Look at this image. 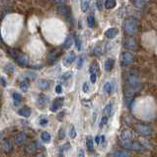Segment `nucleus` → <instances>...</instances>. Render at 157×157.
<instances>
[{"mask_svg": "<svg viewBox=\"0 0 157 157\" xmlns=\"http://www.w3.org/2000/svg\"><path fill=\"white\" fill-rule=\"evenodd\" d=\"M141 81L139 73L136 69H130L125 74V95L126 99H132V97L140 90Z\"/></svg>", "mask_w": 157, "mask_h": 157, "instance_id": "1", "label": "nucleus"}, {"mask_svg": "<svg viewBox=\"0 0 157 157\" xmlns=\"http://www.w3.org/2000/svg\"><path fill=\"white\" fill-rule=\"evenodd\" d=\"M124 29L128 36H134L138 31V22L134 18H129L125 21Z\"/></svg>", "mask_w": 157, "mask_h": 157, "instance_id": "2", "label": "nucleus"}, {"mask_svg": "<svg viewBox=\"0 0 157 157\" xmlns=\"http://www.w3.org/2000/svg\"><path fill=\"white\" fill-rule=\"evenodd\" d=\"M119 144L124 148L130 149V150H133V151H142L144 149L143 146L139 142L133 141V140H121L119 141Z\"/></svg>", "mask_w": 157, "mask_h": 157, "instance_id": "3", "label": "nucleus"}, {"mask_svg": "<svg viewBox=\"0 0 157 157\" xmlns=\"http://www.w3.org/2000/svg\"><path fill=\"white\" fill-rule=\"evenodd\" d=\"M134 129H136L137 133H139V134H141V136H151L152 132H153L152 128H151V126H147V125L138 124L136 126H134Z\"/></svg>", "mask_w": 157, "mask_h": 157, "instance_id": "4", "label": "nucleus"}, {"mask_svg": "<svg viewBox=\"0 0 157 157\" xmlns=\"http://www.w3.org/2000/svg\"><path fill=\"white\" fill-rule=\"evenodd\" d=\"M61 54V50L59 48H54L51 51L48 52L47 57V61L48 64H54V63L57 61V58L59 57V55Z\"/></svg>", "mask_w": 157, "mask_h": 157, "instance_id": "5", "label": "nucleus"}, {"mask_svg": "<svg viewBox=\"0 0 157 157\" xmlns=\"http://www.w3.org/2000/svg\"><path fill=\"white\" fill-rule=\"evenodd\" d=\"M134 61V54L130 51H124L122 54V62L124 65H129Z\"/></svg>", "mask_w": 157, "mask_h": 157, "instance_id": "6", "label": "nucleus"}, {"mask_svg": "<svg viewBox=\"0 0 157 157\" xmlns=\"http://www.w3.org/2000/svg\"><path fill=\"white\" fill-rule=\"evenodd\" d=\"M124 46L126 48H128V50H129V51H137V47H138L136 41L133 38H132V37L125 40Z\"/></svg>", "mask_w": 157, "mask_h": 157, "instance_id": "7", "label": "nucleus"}, {"mask_svg": "<svg viewBox=\"0 0 157 157\" xmlns=\"http://www.w3.org/2000/svg\"><path fill=\"white\" fill-rule=\"evenodd\" d=\"M63 101H64V98L63 97H59V98H57L54 102L51 105V112H57V110H59L62 107L63 105Z\"/></svg>", "mask_w": 157, "mask_h": 157, "instance_id": "8", "label": "nucleus"}, {"mask_svg": "<svg viewBox=\"0 0 157 157\" xmlns=\"http://www.w3.org/2000/svg\"><path fill=\"white\" fill-rule=\"evenodd\" d=\"M13 149V143L9 138H4L2 141V150L5 153H10Z\"/></svg>", "mask_w": 157, "mask_h": 157, "instance_id": "9", "label": "nucleus"}, {"mask_svg": "<svg viewBox=\"0 0 157 157\" xmlns=\"http://www.w3.org/2000/svg\"><path fill=\"white\" fill-rule=\"evenodd\" d=\"M14 141L15 143H16L17 145H23L24 143H26V141H27V136L24 133V132H20L15 136L14 137Z\"/></svg>", "mask_w": 157, "mask_h": 157, "instance_id": "10", "label": "nucleus"}, {"mask_svg": "<svg viewBox=\"0 0 157 157\" xmlns=\"http://www.w3.org/2000/svg\"><path fill=\"white\" fill-rule=\"evenodd\" d=\"M133 137V132L129 129H124L119 133L121 140H132Z\"/></svg>", "mask_w": 157, "mask_h": 157, "instance_id": "11", "label": "nucleus"}, {"mask_svg": "<svg viewBox=\"0 0 157 157\" xmlns=\"http://www.w3.org/2000/svg\"><path fill=\"white\" fill-rule=\"evenodd\" d=\"M48 102H50L48 97L44 94H41L38 98H37V104H38V106L41 108H44L48 104Z\"/></svg>", "mask_w": 157, "mask_h": 157, "instance_id": "12", "label": "nucleus"}, {"mask_svg": "<svg viewBox=\"0 0 157 157\" xmlns=\"http://www.w3.org/2000/svg\"><path fill=\"white\" fill-rule=\"evenodd\" d=\"M75 54H74V51H70L68 52L66 55H65V57L63 58V64H64L65 66H69L71 63L75 61Z\"/></svg>", "mask_w": 157, "mask_h": 157, "instance_id": "13", "label": "nucleus"}, {"mask_svg": "<svg viewBox=\"0 0 157 157\" xmlns=\"http://www.w3.org/2000/svg\"><path fill=\"white\" fill-rule=\"evenodd\" d=\"M29 61H30L29 57L26 54H23V52H21V54L16 59L18 64H20L21 66H27L28 63H29Z\"/></svg>", "mask_w": 157, "mask_h": 157, "instance_id": "14", "label": "nucleus"}, {"mask_svg": "<svg viewBox=\"0 0 157 157\" xmlns=\"http://www.w3.org/2000/svg\"><path fill=\"white\" fill-rule=\"evenodd\" d=\"M57 13L61 14V16H69L70 15V9L67 5L61 4V5L57 6Z\"/></svg>", "mask_w": 157, "mask_h": 157, "instance_id": "15", "label": "nucleus"}, {"mask_svg": "<svg viewBox=\"0 0 157 157\" xmlns=\"http://www.w3.org/2000/svg\"><path fill=\"white\" fill-rule=\"evenodd\" d=\"M119 30L117 28H109L105 31V37L108 39H113L116 36H118Z\"/></svg>", "mask_w": 157, "mask_h": 157, "instance_id": "16", "label": "nucleus"}, {"mask_svg": "<svg viewBox=\"0 0 157 157\" xmlns=\"http://www.w3.org/2000/svg\"><path fill=\"white\" fill-rule=\"evenodd\" d=\"M114 65H115L114 59L113 58H107L106 61H105V63H104V68L107 72H110V71L113 70Z\"/></svg>", "mask_w": 157, "mask_h": 157, "instance_id": "17", "label": "nucleus"}, {"mask_svg": "<svg viewBox=\"0 0 157 157\" xmlns=\"http://www.w3.org/2000/svg\"><path fill=\"white\" fill-rule=\"evenodd\" d=\"M18 114H19L20 116H22V117L28 118V117L31 116L32 111L29 107H23V108H21L19 111H18Z\"/></svg>", "mask_w": 157, "mask_h": 157, "instance_id": "18", "label": "nucleus"}, {"mask_svg": "<svg viewBox=\"0 0 157 157\" xmlns=\"http://www.w3.org/2000/svg\"><path fill=\"white\" fill-rule=\"evenodd\" d=\"M72 44H73V39H72V37H71V36H68V37H67V38L65 39L64 43H63L62 47L64 48V50H67V48L71 47Z\"/></svg>", "mask_w": 157, "mask_h": 157, "instance_id": "19", "label": "nucleus"}, {"mask_svg": "<svg viewBox=\"0 0 157 157\" xmlns=\"http://www.w3.org/2000/svg\"><path fill=\"white\" fill-rule=\"evenodd\" d=\"M114 113V109L112 104H108L106 105V107L104 108V116H107V117H110Z\"/></svg>", "mask_w": 157, "mask_h": 157, "instance_id": "20", "label": "nucleus"}, {"mask_svg": "<svg viewBox=\"0 0 157 157\" xmlns=\"http://www.w3.org/2000/svg\"><path fill=\"white\" fill-rule=\"evenodd\" d=\"M39 88L41 90H47V89L50 87V83H48V81L46 80V79H41L39 80Z\"/></svg>", "mask_w": 157, "mask_h": 157, "instance_id": "21", "label": "nucleus"}, {"mask_svg": "<svg viewBox=\"0 0 157 157\" xmlns=\"http://www.w3.org/2000/svg\"><path fill=\"white\" fill-rule=\"evenodd\" d=\"M86 146H87L89 151L94 150V141H93V138L91 136H87V138H86Z\"/></svg>", "mask_w": 157, "mask_h": 157, "instance_id": "22", "label": "nucleus"}, {"mask_svg": "<svg viewBox=\"0 0 157 157\" xmlns=\"http://www.w3.org/2000/svg\"><path fill=\"white\" fill-rule=\"evenodd\" d=\"M104 5L106 9H113L117 5V1H115V0H107V1L104 2Z\"/></svg>", "mask_w": 157, "mask_h": 157, "instance_id": "23", "label": "nucleus"}, {"mask_svg": "<svg viewBox=\"0 0 157 157\" xmlns=\"http://www.w3.org/2000/svg\"><path fill=\"white\" fill-rule=\"evenodd\" d=\"M9 54L11 55V57H13L15 61L18 58V57L21 54V51L17 50V48H10L9 50Z\"/></svg>", "mask_w": 157, "mask_h": 157, "instance_id": "24", "label": "nucleus"}, {"mask_svg": "<svg viewBox=\"0 0 157 157\" xmlns=\"http://www.w3.org/2000/svg\"><path fill=\"white\" fill-rule=\"evenodd\" d=\"M103 89H104V92L106 93V94L110 95L112 91H113V85H112L111 82H106V83L104 84Z\"/></svg>", "mask_w": 157, "mask_h": 157, "instance_id": "25", "label": "nucleus"}, {"mask_svg": "<svg viewBox=\"0 0 157 157\" xmlns=\"http://www.w3.org/2000/svg\"><path fill=\"white\" fill-rule=\"evenodd\" d=\"M114 157H130V153L126 150H118L115 152Z\"/></svg>", "mask_w": 157, "mask_h": 157, "instance_id": "26", "label": "nucleus"}, {"mask_svg": "<svg viewBox=\"0 0 157 157\" xmlns=\"http://www.w3.org/2000/svg\"><path fill=\"white\" fill-rule=\"evenodd\" d=\"M95 23H96V21H95L94 15L90 14V15H89V16L87 17V25H88V27L94 28V27H95Z\"/></svg>", "mask_w": 157, "mask_h": 157, "instance_id": "27", "label": "nucleus"}, {"mask_svg": "<svg viewBox=\"0 0 157 157\" xmlns=\"http://www.w3.org/2000/svg\"><path fill=\"white\" fill-rule=\"evenodd\" d=\"M41 138H42V140L44 141V142H46V143H48L51 141V134L48 133L47 132H43L42 133H41Z\"/></svg>", "mask_w": 157, "mask_h": 157, "instance_id": "28", "label": "nucleus"}, {"mask_svg": "<svg viewBox=\"0 0 157 157\" xmlns=\"http://www.w3.org/2000/svg\"><path fill=\"white\" fill-rule=\"evenodd\" d=\"M35 150H36V143L35 142H31L26 146V152L30 153V154H32V153L35 152Z\"/></svg>", "mask_w": 157, "mask_h": 157, "instance_id": "29", "label": "nucleus"}, {"mask_svg": "<svg viewBox=\"0 0 157 157\" xmlns=\"http://www.w3.org/2000/svg\"><path fill=\"white\" fill-rule=\"evenodd\" d=\"M13 100H14V102H15V105H19L21 103V101H22V96L21 94H19V93H13Z\"/></svg>", "mask_w": 157, "mask_h": 157, "instance_id": "30", "label": "nucleus"}, {"mask_svg": "<svg viewBox=\"0 0 157 157\" xmlns=\"http://www.w3.org/2000/svg\"><path fill=\"white\" fill-rule=\"evenodd\" d=\"M89 5H90V2L89 1H81L80 2V8L82 12H86L89 9Z\"/></svg>", "mask_w": 157, "mask_h": 157, "instance_id": "31", "label": "nucleus"}, {"mask_svg": "<svg viewBox=\"0 0 157 157\" xmlns=\"http://www.w3.org/2000/svg\"><path fill=\"white\" fill-rule=\"evenodd\" d=\"M20 89L23 92H27L28 91V89H29V83L26 80L24 81H22L21 83H20Z\"/></svg>", "mask_w": 157, "mask_h": 157, "instance_id": "32", "label": "nucleus"}, {"mask_svg": "<svg viewBox=\"0 0 157 157\" xmlns=\"http://www.w3.org/2000/svg\"><path fill=\"white\" fill-rule=\"evenodd\" d=\"M108 119H109V117L107 116H103L102 119H101V123H100V128L102 129L104 126H106L108 124Z\"/></svg>", "mask_w": 157, "mask_h": 157, "instance_id": "33", "label": "nucleus"}, {"mask_svg": "<svg viewBox=\"0 0 157 157\" xmlns=\"http://www.w3.org/2000/svg\"><path fill=\"white\" fill-rule=\"evenodd\" d=\"M74 41H75V44L77 47V50L78 51H81L82 48V44H81V40L78 36H75V39H74Z\"/></svg>", "mask_w": 157, "mask_h": 157, "instance_id": "34", "label": "nucleus"}, {"mask_svg": "<svg viewBox=\"0 0 157 157\" xmlns=\"http://www.w3.org/2000/svg\"><path fill=\"white\" fill-rule=\"evenodd\" d=\"M71 76H72V72H71V71L65 72V73L61 76V79H62L63 81H66V80H68L69 78H71Z\"/></svg>", "mask_w": 157, "mask_h": 157, "instance_id": "35", "label": "nucleus"}, {"mask_svg": "<svg viewBox=\"0 0 157 157\" xmlns=\"http://www.w3.org/2000/svg\"><path fill=\"white\" fill-rule=\"evenodd\" d=\"M94 54L97 55V57H100V55H102V48H101V47H99V46L95 47V48H94Z\"/></svg>", "mask_w": 157, "mask_h": 157, "instance_id": "36", "label": "nucleus"}, {"mask_svg": "<svg viewBox=\"0 0 157 157\" xmlns=\"http://www.w3.org/2000/svg\"><path fill=\"white\" fill-rule=\"evenodd\" d=\"M39 124H40V126H46L48 124V119H46V118H41L40 121H39Z\"/></svg>", "mask_w": 157, "mask_h": 157, "instance_id": "37", "label": "nucleus"}, {"mask_svg": "<svg viewBox=\"0 0 157 157\" xmlns=\"http://www.w3.org/2000/svg\"><path fill=\"white\" fill-rule=\"evenodd\" d=\"M69 136L71 138H75L77 136V132H76V129L74 126H72L71 129H70V132H69Z\"/></svg>", "mask_w": 157, "mask_h": 157, "instance_id": "38", "label": "nucleus"}, {"mask_svg": "<svg viewBox=\"0 0 157 157\" xmlns=\"http://www.w3.org/2000/svg\"><path fill=\"white\" fill-rule=\"evenodd\" d=\"M83 61H84V58L83 57H78V61H77V68L80 69L82 65H83Z\"/></svg>", "mask_w": 157, "mask_h": 157, "instance_id": "39", "label": "nucleus"}, {"mask_svg": "<svg viewBox=\"0 0 157 157\" xmlns=\"http://www.w3.org/2000/svg\"><path fill=\"white\" fill-rule=\"evenodd\" d=\"M58 137L61 138V139H63V138L65 137V132L63 129H61L58 130Z\"/></svg>", "mask_w": 157, "mask_h": 157, "instance_id": "40", "label": "nucleus"}, {"mask_svg": "<svg viewBox=\"0 0 157 157\" xmlns=\"http://www.w3.org/2000/svg\"><path fill=\"white\" fill-rule=\"evenodd\" d=\"M145 3H146L145 1H132V4L138 7V8H139V7H142V5L145 4Z\"/></svg>", "mask_w": 157, "mask_h": 157, "instance_id": "41", "label": "nucleus"}, {"mask_svg": "<svg viewBox=\"0 0 157 157\" xmlns=\"http://www.w3.org/2000/svg\"><path fill=\"white\" fill-rule=\"evenodd\" d=\"M82 90H83L84 93H87L89 91V85L87 82H84L83 83V86H82Z\"/></svg>", "mask_w": 157, "mask_h": 157, "instance_id": "42", "label": "nucleus"}, {"mask_svg": "<svg viewBox=\"0 0 157 157\" xmlns=\"http://www.w3.org/2000/svg\"><path fill=\"white\" fill-rule=\"evenodd\" d=\"M97 80V74L96 73H91V75H90V81L92 82L93 84L95 83Z\"/></svg>", "mask_w": 157, "mask_h": 157, "instance_id": "43", "label": "nucleus"}, {"mask_svg": "<svg viewBox=\"0 0 157 157\" xmlns=\"http://www.w3.org/2000/svg\"><path fill=\"white\" fill-rule=\"evenodd\" d=\"M64 115H65L64 112H61V113L57 114V119H58L59 122H62V119H63V117H64Z\"/></svg>", "mask_w": 157, "mask_h": 157, "instance_id": "44", "label": "nucleus"}, {"mask_svg": "<svg viewBox=\"0 0 157 157\" xmlns=\"http://www.w3.org/2000/svg\"><path fill=\"white\" fill-rule=\"evenodd\" d=\"M96 69H97V64L96 63H93V64L90 66V73H96Z\"/></svg>", "mask_w": 157, "mask_h": 157, "instance_id": "45", "label": "nucleus"}, {"mask_svg": "<svg viewBox=\"0 0 157 157\" xmlns=\"http://www.w3.org/2000/svg\"><path fill=\"white\" fill-rule=\"evenodd\" d=\"M55 92H57V94H61V93L62 92V86L61 84L57 85V87H55Z\"/></svg>", "mask_w": 157, "mask_h": 157, "instance_id": "46", "label": "nucleus"}, {"mask_svg": "<svg viewBox=\"0 0 157 157\" xmlns=\"http://www.w3.org/2000/svg\"><path fill=\"white\" fill-rule=\"evenodd\" d=\"M103 4H104V1H97V2H96L97 8H98L99 10H102V8H103Z\"/></svg>", "mask_w": 157, "mask_h": 157, "instance_id": "47", "label": "nucleus"}, {"mask_svg": "<svg viewBox=\"0 0 157 157\" xmlns=\"http://www.w3.org/2000/svg\"><path fill=\"white\" fill-rule=\"evenodd\" d=\"M78 157H85V152L82 148L78 149Z\"/></svg>", "mask_w": 157, "mask_h": 157, "instance_id": "48", "label": "nucleus"}, {"mask_svg": "<svg viewBox=\"0 0 157 157\" xmlns=\"http://www.w3.org/2000/svg\"><path fill=\"white\" fill-rule=\"evenodd\" d=\"M29 67L32 69H40V68H42L43 65L42 64H36V65H30Z\"/></svg>", "mask_w": 157, "mask_h": 157, "instance_id": "49", "label": "nucleus"}, {"mask_svg": "<svg viewBox=\"0 0 157 157\" xmlns=\"http://www.w3.org/2000/svg\"><path fill=\"white\" fill-rule=\"evenodd\" d=\"M0 84H1L3 87H6V81L3 77H0Z\"/></svg>", "mask_w": 157, "mask_h": 157, "instance_id": "50", "label": "nucleus"}, {"mask_svg": "<svg viewBox=\"0 0 157 157\" xmlns=\"http://www.w3.org/2000/svg\"><path fill=\"white\" fill-rule=\"evenodd\" d=\"M95 142H96L97 144H100V143H101V136H97L95 137Z\"/></svg>", "mask_w": 157, "mask_h": 157, "instance_id": "51", "label": "nucleus"}, {"mask_svg": "<svg viewBox=\"0 0 157 157\" xmlns=\"http://www.w3.org/2000/svg\"><path fill=\"white\" fill-rule=\"evenodd\" d=\"M101 143H102V144L105 143V136H101Z\"/></svg>", "mask_w": 157, "mask_h": 157, "instance_id": "52", "label": "nucleus"}, {"mask_svg": "<svg viewBox=\"0 0 157 157\" xmlns=\"http://www.w3.org/2000/svg\"><path fill=\"white\" fill-rule=\"evenodd\" d=\"M0 138H1V133H0Z\"/></svg>", "mask_w": 157, "mask_h": 157, "instance_id": "53", "label": "nucleus"}]
</instances>
